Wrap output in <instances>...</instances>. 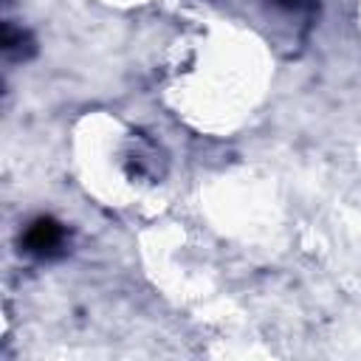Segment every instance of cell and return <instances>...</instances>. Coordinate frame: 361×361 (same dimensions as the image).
Returning <instances> with one entry per match:
<instances>
[{
    "instance_id": "6da1fadb",
    "label": "cell",
    "mask_w": 361,
    "mask_h": 361,
    "mask_svg": "<svg viewBox=\"0 0 361 361\" xmlns=\"http://www.w3.org/2000/svg\"><path fill=\"white\" fill-rule=\"evenodd\" d=\"M62 245H65V228L54 217H37L23 234V248L42 259L56 257Z\"/></svg>"
},
{
    "instance_id": "7a4b0ae2",
    "label": "cell",
    "mask_w": 361,
    "mask_h": 361,
    "mask_svg": "<svg viewBox=\"0 0 361 361\" xmlns=\"http://www.w3.org/2000/svg\"><path fill=\"white\" fill-rule=\"evenodd\" d=\"M276 6H282V8H299V6H305V0H274Z\"/></svg>"
}]
</instances>
